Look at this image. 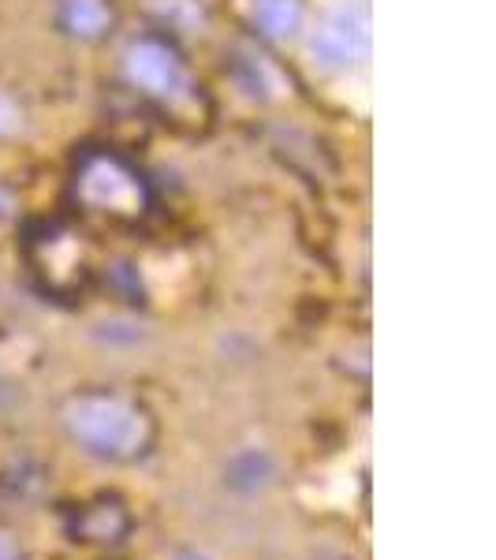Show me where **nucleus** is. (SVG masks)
<instances>
[{
  "instance_id": "obj_1",
  "label": "nucleus",
  "mask_w": 496,
  "mask_h": 560,
  "mask_svg": "<svg viewBox=\"0 0 496 560\" xmlns=\"http://www.w3.org/2000/svg\"><path fill=\"white\" fill-rule=\"evenodd\" d=\"M64 422L79 445L108 459H128L150 441L146 415L120 396H79L64 408Z\"/></svg>"
},
{
  "instance_id": "obj_2",
  "label": "nucleus",
  "mask_w": 496,
  "mask_h": 560,
  "mask_svg": "<svg viewBox=\"0 0 496 560\" xmlns=\"http://www.w3.org/2000/svg\"><path fill=\"white\" fill-rule=\"evenodd\" d=\"M366 52H369V23L355 8H340V12L324 15L318 31L310 34V57L324 71L358 65Z\"/></svg>"
},
{
  "instance_id": "obj_7",
  "label": "nucleus",
  "mask_w": 496,
  "mask_h": 560,
  "mask_svg": "<svg viewBox=\"0 0 496 560\" xmlns=\"http://www.w3.org/2000/svg\"><path fill=\"white\" fill-rule=\"evenodd\" d=\"M0 560H15L12 546H8V538H0Z\"/></svg>"
},
{
  "instance_id": "obj_5",
  "label": "nucleus",
  "mask_w": 496,
  "mask_h": 560,
  "mask_svg": "<svg viewBox=\"0 0 496 560\" xmlns=\"http://www.w3.org/2000/svg\"><path fill=\"white\" fill-rule=\"evenodd\" d=\"M60 26L75 38H102L113 26V8L105 0H60Z\"/></svg>"
},
{
  "instance_id": "obj_6",
  "label": "nucleus",
  "mask_w": 496,
  "mask_h": 560,
  "mask_svg": "<svg viewBox=\"0 0 496 560\" xmlns=\"http://www.w3.org/2000/svg\"><path fill=\"white\" fill-rule=\"evenodd\" d=\"M250 15L269 38H292L303 26V4L299 0H255Z\"/></svg>"
},
{
  "instance_id": "obj_8",
  "label": "nucleus",
  "mask_w": 496,
  "mask_h": 560,
  "mask_svg": "<svg viewBox=\"0 0 496 560\" xmlns=\"http://www.w3.org/2000/svg\"><path fill=\"white\" fill-rule=\"evenodd\" d=\"M179 560H210V557H198V553H187V557H179Z\"/></svg>"
},
{
  "instance_id": "obj_3",
  "label": "nucleus",
  "mask_w": 496,
  "mask_h": 560,
  "mask_svg": "<svg viewBox=\"0 0 496 560\" xmlns=\"http://www.w3.org/2000/svg\"><path fill=\"white\" fill-rule=\"evenodd\" d=\"M128 79L134 86H142L153 97H176L187 94V71L179 65V57L161 42H134L128 49Z\"/></svg>"
},
{
  "instance_id": "obj_4",
  "label": "nucleus",
  "mask_w": 496,
  "mask_h": 560,
  "mask_svg": "<svg viewBox=\"0 0 496 560\" xmlns=\"http://www.w3.org/2000/svg\"><path fill=\"white\" fill-rule=\"evenodd\" d=\"M79 195L97 210H116V213H134L142 206V191L134 184V176L116 161H90L83 179H79Z\"/></svg>"
}]
</instances>
